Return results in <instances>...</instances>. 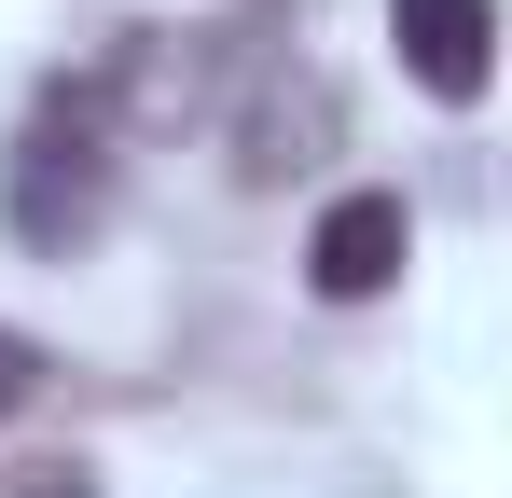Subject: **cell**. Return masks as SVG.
Listing matches in <instances>:
<instances>
[{"mask_svg": "<svg viewBox=\"0 0 512 498\" xmlns=\"http://www.w3.org/2000/svg\"><path fill=\"white\" fill-rule=\"evenodd\" d=\"M111 194V153H97V97H56L28 139H14V236L28 249H70Z\"/></svg>", "mask_w": 512, "mask_h": 498, "instance_id": "obj_1", "label": "cell"}, {"mask_svg": "<svg viewBox=\"0 0 512 498\" xmlns=\"http://www.w3.org/2000/svg\"><path fill=\"white\" fill-rule=\"evenodd\" d=\"M388 42H402V70L443 111H471L499 83V0H388Z\"/></svg>", "mask_w": 512, "mask_h": 498, "instance_id": "obj_2", "label": "cell"}, {"mask_svg": "<svg viewBox=\"0 0 512 498\" xmlns=\"http://www.w3.org/2000/svg\"><path fill=\"white\" fill-rule=\"evenodd\" d=\"M402 249H416L402 194H333V208H319V236H305V277H319L333 305H374V291L402 277Z\"/></svg>", "mask_w": 512, "mask_h": 498, "instance_id": "obj_3", "label": "cell"}, {"mask_svg": "<svg viewBox=\"0 0 512 498\" xmlns=\"http://www.w3.org/2000/svg\"><path fill=\"white\" fill-rule=\"evenodd\" d=\"M28 402H42V346L0 319V415H28Z\"/></svg>", "mask_w": 512, "mask_h": 498, "instance_id": "obj_4", "label": "cell"}, {"mask_svg": "<svg viewBox=\"0 0 512 498\" xmlns=\"http://www.w3.org/2000/svg\"><path fill=\"white\" fill-rule=\"evenodd\" d=\"M0 498H97V471H70V457H28V471H0Z\"/></svg>", "mask_w": 512, "mask_h": 498, "instance_id": "obj_5", "label": "cell"}]
</instances>
